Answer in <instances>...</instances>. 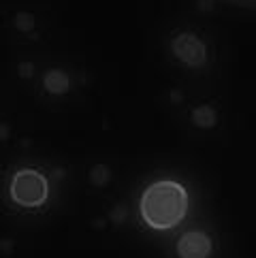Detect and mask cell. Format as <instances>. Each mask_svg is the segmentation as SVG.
<instances>
[{
  "label": "cell",
  "instance_id": "1",
  "mask_svg": "<svg viewBox=\"0 0 256 258\" xmlns=\"http://www.w3.org/2000/svg\"><path fill=\"white\" fill-rule=\"evenodd\" d=\"M190 209V195L177 179H156L143 190L139 214L145 226L158 233L175 230L186 220Z\"/></svg>",
  "mask_w": 256,
  "mask_h": 258
},
{
  "label": "cell",
  "instance_id": "2",
  "mask_svg": "<svg viewBox=\"0 0 256 258\" xmlns=\"http://www.w3.org/2000/svg\"><path fill=\"white\" fill-rule=\"evenodd\" d=\"M47 179L32 169H22L15 173L11 183V197L22 207H41L47 201Z\"/></svg>",
  "mask_w": 256,
  "mask_h": 258
},
{
  "label": "cell",
  "instance_id": "3",
  "mask_svg": "<svg viewBox=\"0 0 256 258\" xmlns=\"http://www.w3.org/2000/svg\"><path fill=\"white\" fill-rule=\"evenodd\" d=\"M212 254V239L203 230H188L177 241L179 258H209Z\"/></svg>",
  "mask_w": 256,
  "mask_h": 258
}]
</instances>
